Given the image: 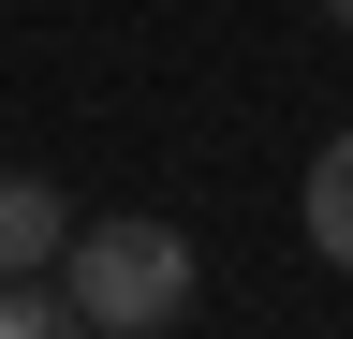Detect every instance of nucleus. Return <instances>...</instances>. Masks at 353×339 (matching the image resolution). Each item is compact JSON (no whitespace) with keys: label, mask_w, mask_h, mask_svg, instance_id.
<instances>
[{"label":"nucleus","mask_w":353,"mask_h":339,"mask_svg":"<svg viewBox=\"0 0 353 339\" xmlns=\"http://www.w3.org/2000/svg\"><path fill=\"white\" fill-rule=\"evenodd\" d=\"M59 295L88 310V339H162L176 310H192V236H176V222H132V206H103V222H74Z\"/></svg>","instance_id":"obj_1"},{"label":"nucleus","mask_w":353,"mask_h":339,"mask_svg":"<svg viewBox=\"0 0 353 339\" xmlns=\"http://www.w3.org/2000/svg\"><path fill=\"white\" fill-rule=\"evenodd\" d=\"M0 339H88V310L59 280H0Z\"/></svg>","instance_id":"obj_4"},{"label":"nucleus","mask_w":353,"mask_h":339,"mask_svg":"<svg viewBox=\"0 0 353 339\" xmlns=\"http://www.w3.org/2000/svg\"><path fill=\"white\" fill-rule=\"evenodd\" d=\"M324 15H339V30H353V0H324Z\"/></svg>","instance_id":"obj_5"},{"label":"nucleus","mask_w":353,"mask_h":339,"mask_svg":"<svg viewBox=\"0 0 353 339\" xmlns=\"http://www.w3.org/2000/svg\"><path fill=\"white\" fill-rule=\"evenodd\" d=\"M59 251H74L59 177H0V280H59Z\"/></svg>","instance_id":"obj_2"},{"label":"nucleus","mask_w":353,"mask_h":339,"mask_svg":"<svg viewBox=\"0 0 353 339\" xmlns=\"http://www.w3.org/2000/svg\"><path fill=\"white\" fill-rule=\"evenodd\" d=\"M294 222H309V251H324V266H353V133H324V148H309Z\"/></svg>","instance_id":"obj_3"}]
</instances>
